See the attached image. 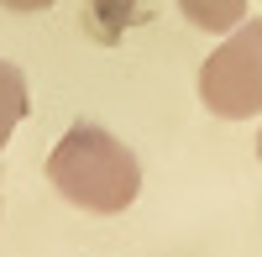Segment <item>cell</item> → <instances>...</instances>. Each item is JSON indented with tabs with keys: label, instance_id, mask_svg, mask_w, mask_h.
Instances as JSON below:
<instances>
[{
	"label": "cell",
	"instance_id": "6da1fadb",
	"mask_svg": "<svg viewBox=\"0 0 262 257\" xmlns=\"http://www.w3.org/2000/svg\"><path fill=\"white\" fill-rule=\"evenodd\" d=\"M48 179L69 205L90 210V216H121L142 195L137 153L95 121H79L58 137V147L48 153Z\"/></svg>",
	"mask_w": 262,
	"mask_h": 257
},
{
	"label": "cell",
	"instance_id": "7a4b0ae2",
	"mask_svg": "<svg viewBox=\"0 0 262 257\" xmlns=\"http://www.w3.org/2000/svg\"><path fill=\"white\" fill-rule=\"evenodd\" d=\"M200 100L221 121L262 116V16L226 32V42L200 63Z\"/></svg>",
	"mask_w": 262,
	"mask_h": 257
},
{
	"label": "cell",
	"instance_id": "3957f363",
	"mask_svg": "<svg viewBox=\"0 0 262 257\" xmlns=\"http://www.w3.org/2000/svg\"><path fill=\"white\" fill-rule=\"evenodd\" d=\"M27 105H32L27 74H21L11 58H0V153H6V142L16 137V126L27 121Z\"/></svg>",
	"mask_w": 262,
	"mask_h": 257
},
{
	"label": "cell",
	"instance_id": "277c9868",
	"mask_svg": "<svg viewBox=\"0 0 262 257\" xmlns=\"http://www.w3.org/2000/svg\"><path fill=\"white\" fill-rule=\"evenodd\" d=\"M179 11H184L189 27L226 37V32H236L247 21V0H179Z\"/></svg>",
	"mask_w": 262,
	"mask_h": 257
},
{
	"label": "cell",
	"instance_id": "5b68a950",
	"mask_svg": "<svg viewBox=\"0 0 262 257\" xmlns=\"http://www.w3.org/2000/svg\"><path fill=\"white\" fill-rule=\"evenodd\" d=\"M84 6H90V16H95V32L105 42H116L121 27L131 21V11H137V0H84Z\"/></svg>",
	"mask_w": 262,
	"mask_h": 257
},
{
	"label": "cell",
	"instance_id": "8992f818",
	"mask_svg": "<svg viewBox=\"0 0 262 257\" xmlns=\"http://www.w3.org/2000/svg\"><path fill=\"white\" fill-rule=\"evenodd\" d=\"M6 11H48V6H58V0H0Z\"/></svg>",
	"mask_w": 262,
	"mask_h": 257
},
{
	"label": "cell",
	"instance_id": "52a82bcc",
	"mask_svg": "<svg viewBox=\"0 0 262 257\" xmlns=\"http://www.w3.org/2000/svg\"><path fill=\"white\" fill-rule=\"evenodd\" d=\"M257 158H262V132H257Z\"/></svg>",
	"mask_w": 262,
	"mask_h": 257
}]
</instances>
